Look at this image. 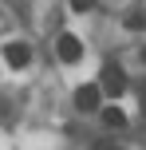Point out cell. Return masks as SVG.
<instances>
[{
  "mask_svg": "<svg viewBox=\"0 0 146 150\" xmlns=\"http://www.w3.org/2000/svg\"><path fill=\"white\" fill-rule=\"evenodd\" d=\"M123 87H126V75L118 63H107L99 75V91H107V95H123Z\"/></svg>",
  "mask_w": 146,
  "mask_h": 150,
  "instance_id": "1",
  "label": "cell"
},
{
  "mask_svg": "<svg viewBox=\"0 0 146 150\" xmlns=\"http://www.w3.org/2000/svg\"><path fill=\"white\" fill-rule=\"evenodd\" d=\"M99 150H118V146L115 142H99Z\"/></svg>",
  "mask_w": 146,
  "mask_h": 150,
  "instance_id": "8",
  "label": "cell"
},
{
  "mask_svg": "<svg viewBox=\"0 0 146 150\" xmlns=\"http://www.w3.org/2000/svg\"><path fill=\"white\" fill-rule=\"evenodd\" d=\"M126 28H130V32L146 28V12H130V16H126Z\"/></svg>",
  "mask_w": 146,
  "mask_h": 150,
  "instance_id": "6",
  "label": "cell"
},
{
  "mask_svg": "<svg viewBox=\"0 0 146 150\" xmlns=\"http://www.w3.org/2000/svg\"><path fill=\"white\" fill-rule=\"evenodd\" d=\"M103 122H107V127H126V115L118 111V107H107V111H103Z\"/></svg>",
  "mask_w": 146,
  "mask_h": 150,
  "instance_id": "5",
  "label": "cell"
},
{
  "mask_svg": "<svg viewBox=\"0 0 146 150\" xmlns=\"http://www.w3.org/2000/svg\"><path fill=\"white\" fill-rule=\"evenodd\" d=\"M55 52H59L63 63H79V59H83V44H79V36H71V32H63V36H59Z\"/></svg>",
  "mask_w": 146,
  "mask_h": 150,
  "instance_id": "2",
  "label": "cell"
},
{
  "mask_svg": "<svg viewBox=\"0 0 146 150\" xmlns=\"http://www.w3.org/2000/svg\"><path fill=\"white\" fill-rule=\"evenodd\" d=\"M142 103H146V91H142Z\"/></svg>",
  "mask_w": 146,
  "mask_h": 150,
  "instance_id": "9",
  "label": "cell"
},
{
  "mask_svg": "<svg viewBox=\"0 0 146 150\" xmlns=\"http://www.w3.org/2000/svg\"><path fill=\"white\" fill-rule=\"evenodd\" d=\"M142 59H146V47H142Z\"/></svg>",
  "mask_w": 146,
  "mask_h": 150,
  "instance_id": "10",
  "label": "cell"
},
{
  "mask_svg": "<svg viewBox=\"0 0 146 150\" xmlns=\"http://www.w3.org/2000/svg\"><path fill=\"white\" fill-rule=\"evenodd\" d=\"M4 59L12 63V67H28L32 63V47L24 44V40H12V44H4Z\"/></svg>",
  "mask_w": 146,
  "mask_h": 150,
  "instance_id": "4",
  "label": "cell"
},
{
  "mask_svg": "<svg viewBox=\"0 0 146 150\" xmlns=\"http://www.w3.org/2000/svg\"><path fill=\"white\" fill-rule=\"evenodd\" d=\"M99 103H103L99 83H87V87H79V91H75V107H79V111H99Z\"/></svg>",
  "mask_w": 146,
  "mask_h": 150,
  "instance_id": "3",
  "label": "cell"
},
{
  "mask_svg": "<svg viewBox=\"0 0 146 150\" xmlns=\"http://www.w3.org/2000/svg\"><path fill=\"white\" fill-rule=\"evenodd\" d=\"M67 4L75 8V12H91V8H95V0H67Z\"/></svg>",
  "mask_w": 146,
  "mask_h": 150,
  "instance_id": "7",
  "label": "cell"
}]
</instances>
